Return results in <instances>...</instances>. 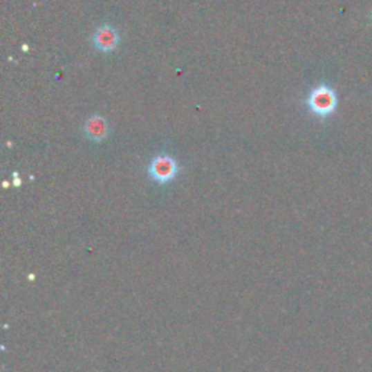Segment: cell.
<instances>
[{
    "mask_svg": "<svg viewBox=\"0 0 372 372\" xmlns=\"http://www.w3.org/2000/svg\"><path fill=\"white\" fill-rule=\"evenodd\" d=\"M306 105L314 117L327 120L328 117H332L337 109V93L332 86L322 83L310 91L306 99Z\"/></svg>",
    "mask_w": 372,
    "mask_h": 372,
    "instance_id": "cell-1",
    "label": "cell"
},
{
    "mask_svg": "<svg viewBox=\"0 0 372 372\" xmlns=\"http://www.w3.org/2000/svg\"><path fill=\"white\" fill-rule=\"evenodd\" d=\"M149 176L159 185H167L171 180H175L179 175L180 167L175 157L169 154H159L151 159L149 167Z\"/></svg>",
    "mask_w": 372,
    "mask_h": 372,
    "instance_id": "cell-2",
    "label": "cell"
},
{
    "mask_svg": "<svg viewBox=\"0 0 372 372\" xmlns=\"http://www.w3.org/2000/svg\"><path fill=\"white\" fill-rule=\"evenodd\" d=\"M120 41H121L120 32L117 31V28H113L112 25H101L95 31L92 38L95 48L105 54L115 51L120 46Z\"/></svg>",
    "mask_w": 372,
    "mask_h": 372,
    "instance_id": "cell-3",
    "label": "cell"
},
{
    "mask_svg": "<svg viewBox=\"0 0 372 372\" xmlns=\"http://www.w3.org/2000/svg\"><path fill=\"white\" fill-rule=\"evenodd\" d=\"M84 136L93 142H101L109 136V124L102 115H92L84 124Z\"/></svg>",
    "mask_w": 372,
    "mask_h": 372,
    "instance_id": "cell-4",
    "label": "cell"
},
{
    "mask_svg": "<svg viewBox=\"0 0 372 372\" xmlns=\"http://www.w3.org/2000/svg\"><path fill=\"white\" fill-rule=\"evenodd\" d=\"M371 19H372V17H371Z\"/></svg>",
    "mask_w": 372,
    "mask_h": 372,
    "instance_id": "cell-5",
    "label": "cell"
}]
</instances>
